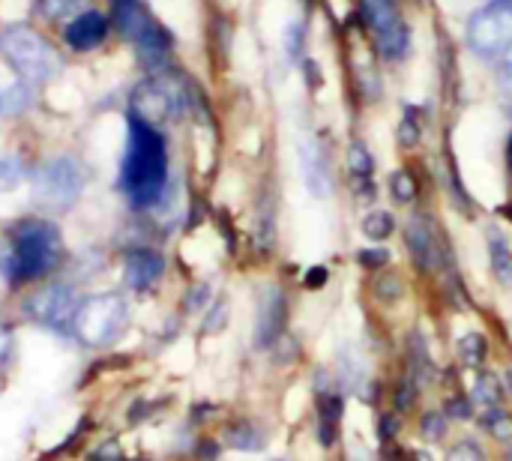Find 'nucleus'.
Instances as JSON below:
<instances>
[{"label": "nucleus", "instance_id": "f257e3e1", "mask_svg": "<svg viewBox=\"0 0 512 461\" xmlns=\"http://www.w3.org/2000/svg\"><path fill=\"white\" fill-rule=\"evenodd\" d=\"M168 186V144L165 135L138 117H129V138L120 162L117 189L135 210L159 204Z\"/></svg>", "mask_w": 512, "mask_h": 461}, {"label": "nucleus", "instance_id": "f03ea898", "mask_svg": "<svg viewBox=\"0 0 512 461\" xmlns=\"http://www.w3.org/2000/svg\"><path fill=\"white\" fill-rule=\"evenodd\" d=\"M63 261V237L51 219L27 216L6 228L0 243V276L18 288L51 276Z\"/></svg>", "mask_w": 512, "mask_h": 461}, {"label": "nucleus", "instance_id": "7ed1b4c3", "mask_svg": "<svg viewBox=\"0 0 512 461\" xmlns=\"http://www.w3.org/2000/svg\"><path fill=\"white\" fill-rule=\"evenodd\" d=\"M0 57L27 84L51 81L63 66L57 48L30 24H6L0 30Z\"/></svg>", "mask_w": 512, "mask_h": 461}, {"label": "nucleus", "instance_id": "20e7f679", "mask_svg": "<svg viewBox=\"0 0 512 461\" xmlns=\"http://www.w3.org/2000/svg\"><path fill=\"white\" fill-rule=\"evenodd\" d=\"M129 324V306L120 294L105 291L78 303L69 336L84 348H108Z\"/></svg>", "mask_w": 512, "mask_h": 461}, {"label": "nucleus", "instance_id": "39448f33", "mask_svg": "<svg viewBox=\"0 0 512 461\" xmlns=\"http://www.w3.org/2000/svg\"><path fill=\"white\" fill-rule=\"evenodd\" d=\"M84 192V168L75 156L48 159L33 177V201L51 213H66Z\"/></svg>", "mask_w": 512, "mask_h": 461}, {"label": "nucleus", "instance_id": "423d86ee", "mask_svg": "<svg viewBox=\"0 0 512 461\" xmlns=\"http://www.w3.org/2000/svg\"><path fill=\"white\" fill-rule=\"evenodd\" d=\"M468 45L486 60L512 51V0H492L471 18Z\"/></svg>", "mask_w": 512, "mask_h": 461}, {"label": "nucleus", "instance_id": "0eeeda50", "mask_svg": "<svg viewBox=\"0 0 512 461\" xmlns=\"http://www.w3.org/2000/svg\"><path fill=\"white\" fill-rule=\"evenodd\" d=\"M78 303L81 300H78L75 288H69V285H45V288H39L36 294H30L24 300V315L33 324H39V327H45L51 333L69 336Z\"/></svg>", "mask_w": 512, "mask_h": 461}, {"label": "nucleus", "instance_id": "6e6552de", "mask_svg": "<svg viewBox=\"0 0 512 461\" xmlns=\"http://www.w3.org/2000/svg\"><path fill=\"white\" fill-rule=\"evenodd\" d=\"M180 111H183V87L165 75L138 84L132 93V117L144 123L156 126L159 120H174Z\"/></svg>", "mask_w": 512, "mask_h": 461}, {"label": "nucleus", "instance_id": "1a4fd4ad", "mask_svg": "<svg viewBox=\"0 0 512 461\" xmlns=\"http://www.w3.org/2000/svg\"><path fill=\"white\" fill-rule=\"evenodd\" d=\"M360 3H363V18L375 33V42L384 51V57L399 60L408 51V39H411L399 3L396 0H360Z\"/></svg>", "mask_w": 512, "mask_h": 461}, {"label": "nucleus", "instance_id": "9d476101", "mask_svg": "<svg viewBox=\"0 0 512 461\" xmlns=\"http://www.w3.org/2000/svg\"><path fill=\"white\" fill-rule=\"evenodd\" d=\"M408 252L417 267L423 270H438L441 267V237L438 228L429 216H411L408 231H405Z\"/></svg>", "mask_w": 512, "mask_h": 461}, {"label": "nucleus", "instance_id": "9b49d317", "mask_svg": "<svg viewBox=\"0 0 512 461\" xmlns=\"http://www.w3.org/2000/svg\"><path fill=\"white\" fill-rule=\"evenodd\" d=\"M285 294L276 285H267L258 303V327H255V345L258 348H273L285 330Z\"/></svg>", "mask_w": 512, "mask_h": 461}, {"label": "nucleus", "instance_id": "f8f14e48", "mask_svg": "<svg viewBox=\"0 0 512 461\" xmlns=\"http://www.w3.org/2000/svg\"><path fill=\"white\" fill-rule=\"evenodd\" d=\"M108 30H111V24H108V18H105L102 12L84 9V12H78V15L66 24L63 39H66V45L75 48V51H93V48H99V45L108 39Z\"/></svg>", "mask_w": 512, "mask_h": 461}, {"label": "nucleus", "instance_id": "ddd939ff", "mask_svg": "<svg viewBox=\"0 0 512 461\" xmlns=\"http://www.w3.org/2000/svg\"><path fill=\"white\" fill-rule=\"evenodd\" d=\"M165 276V255L156 249H132L123 264V279L132 291H150Z\"/></svg>", "mask_w": 512, "mask_h": 461}, {"label": "nucleus", "instance_id": "4468645a", "mask_svg": "<svg viewBox=\"0 0 512 461\" xmlns=\"http://www.w3.org/2000/svg\"><path fill=\"white\" fill-rule=\"evenodd\" d=\"M300 156H303L300 165H303V177H306L309 192H312V195H330L333 177H330V165H327V159H324L321 144H315V141L303 144V153H300Z\"/></svg>", "mask_w": 512, "mask_h": 461}, {"label": "nucleus", "instance_id": "2eb2a0df", "mask_svg": "<svg viewBox=\"0 0 512 461\" xmlns=\"http://www.w3.org/2000/svg\"><path fill=\"white\" fill-rule=\"evenodd\" d=\"M345 414V399L336 393H321L318 396V441L321 447H333L339 435V420Z\"/></svg>", "mask_w": 512, "mask_h": 461}, {"label": "nucleus", "instance_id": "dca6fc26", "mask_svg": "<svg viewBox=\"0 0 512 461\" xmlns=\"http://www.w3.org/2000/svg\"><path fill=\"white\" fill-rule=\"evenodd\" d=\"M225 447L240 450V453H261L264 450V432L255 423H231L222 435Z\"/></svg>", "mask_w": 512, "mask_h": 461}, {"label": "nucleus", "instance_id": "f3484780", "mask_svg": "<svg viewBox=\"0 0 512 461\" xmlns=\"http://www.w3.org/2000/svg\"><path fill=\"white\" fill-rule=\"evenodd\" d=\"M456 357L465 369H477L483 366L486 360V339L480 333H465L459 342H456Z\"/></svg>", "mask_w": 512, "mask_h": 461}, {"label": "nucleus", "instance_id": "a211bd4d", "mask_svg": "<svg viewBox=\"0 0 512 461\" xmlns=\"http://www.w3.org/2000/svg\"><path fill=\"white\" fill-rule=\"evenodd\" d=\"M408 348H411V378L414 381H426V378H432V360H429V351H426V345H423V336L420 333H411V339H408Z\"/></svg>", "mask_w": 512, "mask_h": 461}, {"label": "nucleus", "instance_id": "6ab92c4d", "mask_svg": "<svg viewBox=\"0 0 512 461\" xmlns=\"http://www.w3.org/2000/svg\"><path fill=\"white\" fill-rule=\"evenodd\" d=\"M474 402L480 405H489V408H498L504 402V390H501V381L495 375H480L477 384H474Z\"/></svg>", "mask_w": 512, "mask_h": 461}, {"label": "nucleus", "instance_id": "aec40b11", "mask_svg": "<svg viewBox=\"0 0 512 461\" xmlns=\"http://www.w3.org/2000/svg\"><path fill=\"white\" fill-rule=\"evenodd\" d=\"M480 426H483L495 441H512V417L507 411H501V408L486 411L483 420H480Z\"/></svg>", "mask_w": 512, "mask_h": 461}, {"label": "nucleus", "instance_id": "412c9836", "mask_svg": "<svg viewBox=\"0 0 512 461\" xmlns=\"http://www.w3.org/2000/svg\"><path fill=\"white\" fill-rule=\"evenodd\" d=\"M363 234L369 237V240H387L390 234H393V228H396V222H393V216L387 213V210H372L366 219H363Z\"/></svg>", "mask_w": 512, "mask_h": 461}, {"label": "nucleus", "instance_id": "4be33fe9", "mask_svg": "<svg viewBox=\"0 0 512 461\" xmlns=\"http://www.w3.org/2000/svg\"><path fill=\"white\" fill-rule=\"evenodd\" d=\"M348 165H351V171H354L360 180H369L372 171H375V159H372V153H369L363 144H354V147L348 150Z\"/></svg>", "mask_w": 512, "mask_h": 461}, {"label": "nucleus", "instance_id": "5701e85b", "mask_svg": "<svg viewBox=\"0 0 512 461\" xmlns=\"http://www.w3.org/2000/svg\"><path fill=\"white\" fill-rule=\"evenodd\" d=\"M390 192L399 204H411L417 198V180L408 171H396L390 180Z\"/></svg>", "mask_w": 512, "mask_h": 461}, {"label": "nucleus", "instance_id": "b1692460", "mask_svg": "<svg viewBox=\"0 0 512 461\" xmlns=\"http://www.w3.org/2000/svg\"><path fill=\"white\" fill-rule=\"evenodd\" d=\"M420 432H423V438H426V441H432V444L444 441V435H447V417H444V414H438V411L423 414Z\"/></svg>", "mask_w": 512, "mask_h": 461}, {"label": "nucleus", "instance_id": "393cba45", "mask_svg": "<svg viewBox=\"0 0 512 461\" xmlns=\"http://www.w3.org/2000/svg\"><path fill=\"white\" fill-rule=\"evenodd\" d=\"M492 267H495V273H498V279L504 285H512V255L501 240L492 243Z\"/></svg>", "mask_w": 512, "mask_h": 461}, {"label": "nucleus", "instance_id": "a878e982", "mask_svg": "<svg viewBox=\"0 0 512 461\" xmlns=\"http://www.w3.org/2000/svg\"><path fill=\"white\" fill-rule=\"evenodd\" d=\"M414 405H417V381L411 375H405L396 387V411L408 414V411H414Z\"/></svg>", "mask_w": 512, "mask_h": 461}, {"label": "nucleus", "instance_id": "bb28decb", "mask_svg": "<svg viewBox=\"0 0 512 461\" xmlns=\"http://www.w3.org/2000/svg\"><path fill=\"white\" fill-rule=\"evenodd\" d=\"M21 177H24V165L12 156H0V186L12 189Z\"/></svg>", "mask_w": 512, "mask_h": 461}, {"label": "nucleus", "instance_id": "cd10ccee", "mask_svg": "<svg viewBox=\"0 0 512 461\" xmlns=\"http://www.w3.org/2000/svg\"><path fill=\"white\" fill-rule=\"evenodd\" d=\"M447 461H486V456H483V450L474 441H462V444H456L450 450Z\"/></svg>", "mask_w": 512, "mask_h": 461}, {"label": "nucleus", "instance_id": "c85d7f7f", "mask_svg": "<svg viewBox=\"0 0 512 461\" xmlns=\"http://www.w3.org/2000/svg\"><path fill=\"white\" fill-rule=\"evenodd\" d=\"M474 414V399H465V396H456L447 402V417L453 420H468Z\"/></svg>", "mask_w": 512, "mask_h": 461}, {"label": "nucleus", "instance_id": "c756f323", "mask_svg": "<svg viewBox=\"0 0 512 461\" xmlns=\"http://www.w3.org/2000/svg\"><path fill=\"white\" fill-rule=\"evenodd\" d=\"M225 321H228V303L222 300V303H216V309H213L210 318L204 321V333H219V330L225 327Z\"/></svg>", "mask_w": 512, "mask_h": 461}, {"label": "nucleus", "instance_id": "7c9ffc66", "mask_svg": "<svg viewBox=\"0 0 512 461\" xmlns=\"http://www.w3.org/2000/svg\"><path fill=\"white\" fill-rule=\"evenodd\" d=\"M399 429H402L399 417H396V414H384V417H381V423H378V438H381L384 444H390V441L399 435Z\"/></svg>", "mask_w": 512, "mask_h": 461}, {"label": "nucleus", "instance_id": "2f4dec72", "mask_svg": "<svg viewBox=\"0 0 512 461\" xmlns=\"http://www.w3.org/2000/svg\"><path fill=\"white\" fill-rule=\"evenodd\" d=\"M387 261H390V252H384V249H366V252H360V264L369 267V270L384 267Z\"/></svg>", "mask_w": 512, "mask_h": 461}, {"label": "nucleus", "instance_id": "473e14b6", "mask_svg": "<svg viewBox=\"0 0 512 461\" xmlns=\"http://www.w3.org/2000/svg\"><path fill=\"white\" fill-rule=\"evenodd\" d=\"M12 342H15V339H12V327L0 321V366L9 360V354H12Z\"/></svg>", "mask_w": 512, "mask_h": 461}, {"label": "nucleus", "instance_id": "72a5a7b5", "mask_svg": "<svg viewBox=\"0 0 512 461\" xmlns=\"http://www.w3.org/2000/svg\"><path fill=\"white\" fill-rule=\"evenodd\" d=\"M501 87H504V93L512 99V51H507L504 57H501Z\"/></svg>", "mask_w": 512, "mask_h": 461}, {"label": "nucleus", "instance_id": "f704fd0d", "mask_svg": "<svg viewBox=\"0 0 512 461\" xmlns=\"http://www.w3.org/2000/svg\"><path fill=\"white\" fill-rule=\"evenodd\" d=\"M90 461H123V456H120V444H102V447L90 456Z\"/></svg>", "mask_w": 512, "mask_h": 461}, {"label": "nucleus", "instance_id": "c9c22d12", "mask_svg": "<svg viewBox=\"0 0 512 461\" xmlns=\"http://www.w3.org/2000/svg\"><path fill=\"white\" fill-rule=\"evenodd\" d=\"M327 279H330V273L324 270V267H312L309 273H306V288H324L327 285Z\"/></svg>", "mask_w": 512, "mask_h": 461}, {"label": "nucleus", "instance_id": "e433bc0d", "mask_svg": "<svg viewBox=\"0 0 512 461\" xmlns=\"http://www.w3.org/2000/svg\"><path fill=\"white\" fill-rule=\"evenodd\" d=\"M207 297H210V291H207L204 285H201V288H195V291L186 297V309H189V312H198V309L207 303Z\"/></svg>", "mask_w": 512, "mask_h": 461}, {"label": "nucleus", "instance_id": "4c0bfd02", "mask_svg": "<svg viewBox=\"0 0 512 461\" xmlns=\"http://www.w3.org/2000/svg\"><path fill=\"white\" fill-rule=\"evenodd\" d=\"M417 141H420V126H414V123L408 120V123L402 126V144H405V147H414Z\"/></svg>", "mask_w": 512, "mask_h": 461}, {"label": "nucleus", "instance_id": "58836bf2", "mask_svg": "<svg viewBox=\"0 0 512 461\" xmlns=\"http://www.w3.org/2000/svg\"><path fill=\"white\" fill-rule=\"evenodd\" d=\"M501 213H504V216L512 222V204H504V207H501Z\"/></svg>", "mask_w": 512, "mask_h": 461}, {"label": "nucleus", "instance_id": "ea45409f", "mask_svg": "<svg viewBox=\"0 0 512 461\" xmlns=\"http://www.w3.org/2000/svg\"><path fill=\"white\" fill-rule=\"evenodd\" d=\"M507 156H510V168H512V135H510V144H507Z\"/></svg>", "mask_w": 512, "mask_h": 461}, {"label": "nucleus", "instance_id": "a19ab883", "mask_svg": "<svg viewBox=\"0 0 512 461\" xmlns=\"http://www.w3.org/2000/svg\"><path fill=\"white\" fill-rule=\"evenodd\" d=\"M0 114H6V102H3V96H0Z\"/></svg>", "mask_w": 512, "mask_h": 461}, {"label": "nucleus", "instance_id": "79ce46f5", "mask_svg": "<svg viewBox=\"0 0 512 461\" xmlns=\"http://www.w3.org/2000/svg\"><path fill=\"white\" fill-rule=\"evenodd\" d=\"M507 375H510V390H512V369H510V372H507Z\"/></svg>", "mask_w": 512, "mask_h": 461}]
</instances>
